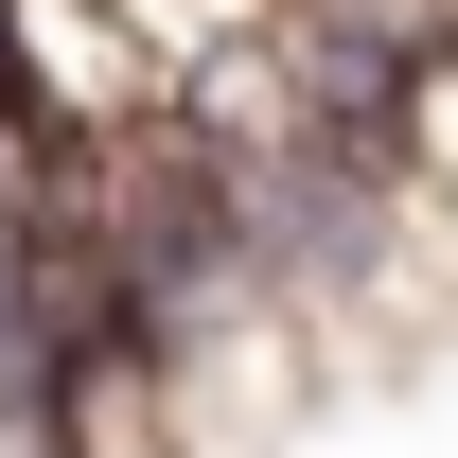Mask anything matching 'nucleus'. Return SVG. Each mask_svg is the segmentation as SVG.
<instances>
[{
	"label": "nucleus",
	"mask_w": 458,
	"mask_h": 458,
	"mask_svg": "<svg viewBox=\"0 0 458 458\" xmlns=\"http://www.w3.org/2000/svg\"><path fill=\"white\" fill-rule=\"evenodd\" d=\"M36 194H54V123H36V106H0V229L36 212Z\"/></svg>",
	"instance_id": "f257e3e1"
}]
</instances>
